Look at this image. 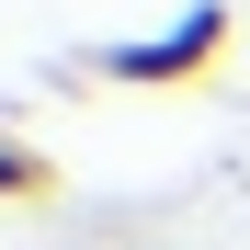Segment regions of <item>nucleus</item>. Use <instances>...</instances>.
I'll return each instance as SVG.
<instances>
[{
  "label": "nucleus",
  "instance_id": "obj_2",
  "mask_svg": "<svg viewBox=\"0 0 250 250\" xmlns=\"http://www.w3.org/2000/svg\"><path fill=\"white\" fill-rule=\"evenodd\" d=\"M0 193H46V159L34 148H0Z\"/></svg>",
  "mask_w": 250,
  "mask_h": 250
},
{
  "label": "nucleus",
  "instance_id": "obj_1",
  "mask_svg": "<svg viewBox=\"0 0 250 250\" xmlns=\"http://www.w3.org/2000/svg\"><path fill=\"white\" fill-rule=\"evenodd\" d=\"M228 34H239V12H228V0H193L171 34H148V46H103V80H125V91H171V80H205V68L228 57Z\"/></svg>",
  "mask_w": 250,
  "mask_h": 250
}]
</instances>
